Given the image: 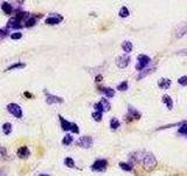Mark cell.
<instances>
[{
    "mask_svg": "<svg viewBox=\"0 0 187 176\" xmlns=\"http://www.w3.org/2000/svg\"><path fill=\"white\" fill-rule=\"evenodd\" d=\"M157 166V160L152 154H147L144 156V168L147 171H151L152 169L156 168Z\"/></svg>",
    "mask_w": 187,
    "mask_h": 176,
    "instance_id": "1",
    "label": "cell"
},
{
    "mask_svg": "<svg viewBox=\"0 0 187 176\" xmlns=\"http://www.w3.org/2000/svg\"><path fill=\"white\" fill-rule=\"evenodd\" d=\"M7 110L9 112V114H12L16 119H21L23 117V109L18 103H8L7 105Z\"/></svg>",
    "mask_w": 187,
    "mask_h": 176,
    "instance_id": "2",
    "label": "cell"
},
{
    "mask_svg": "<svg viewBox=\"0 0 187 176\" xmlns=\"http://www.w3.org/2000/svg\"><path fill=\"white\" fill-rule=\"evenodd\" d=\"M137 60H138V63L136 65V69L139 70V72H142L143 69L145 68L150 62H151V58L147 56V55H145V54H140V55H138Z\"/></svg>",
    "mask_w": 187,
    "mask_h": 176,
    "instance_id": "3",
    "label": "cell"
},
{
    "mask_svg": "<svg viewBox=\"0 0 187 176\" xmlns=\"http://www.w3.org/2000/svg\"><path fill=\"white\" fill-rule=\"evenodd\" d=\"M106 167H108V161L101 159V160H96L94 162V164L91 166V169L95 171H104Z\"/></svg>",
    "mask_w": 187,
    "mask_h": 176,
    "instance_id": "4",
    "label": "cell"
},
{
    "mask_svg": "<svg viewBox=\"0 0 187 176\" xmlns=\"http://www.w3.org/2000/svg\"><path fill=\"white\" fill-rule=\"evenodd\" d=\"M46 94V102L48 105H54V103H62L63 102V99L60 98V96H56V95H53L50 93H48L47 91H45Z\"/></svg>",
    "mask_w": 187,
    "mask_h": 176,
    "instance_id": "5",
    "label": "cell"
},
{
    "mask_svg": "<svg viewBox=\"0 0 187 176\" xmlns=\"http://www.w3.org/2000/svg\"><path fill=\"white\" fill-rule=\"evenodd\" d=\"M92 142H94L92 138L89 136V135H85V136H82L77 141V145L80 147H82V148H90L92 145Z\"/></svg>",
    "mask_w": 187,
    "mask_h": 176,
    "instance_id": "6",
    "label": "cell"
},
{
    "mask_svg": "<svg viewBox=\"0 0 187 176\" xmlns=\"http://www.w3.org/2000/svg\"><path fill=\"white\" fill-rule=\"evenodd\" d=\"M130 56L129 55H120L117 58V60H116V63H117V66L119 67V68H125L129 66V63H130Z\"/></svg>",
    "mask_w": 187,
    "mask_h": 176,
    "instance_id": "7",
    "label": "cell"
},
{
    "mask_svg": "<svg viewBox=\"0 0 187 176\" xmlns=\"http://www.w3.org/2000/svg\"><path fill=\"white\" fill-rule=\"evenodd\" d=\"M6 28H7V30H20V28H23V25L20 23V21H19L18 19L12 18V19L8 20Z\"/></svg>",
    "mask_w": 187,
    "mask_h": 176,
    "instance_id": "8",
    "label": "cell"
},
{
    "mask_svg": "<svg viewBox=\"0 0 187 176\" xmlns=\"http://www.w3.org/2000/svg\"><path fill=\"white\" fill-rule=\"evenodd\" d=\"M62 20H63V16H60V14H56V16H49V18H47L45 23H47V25L53 26V25H57V23H60Z\"/></svg>",
    "mask_w": 187,
    "mask_h": 176,
    "instance_id": "9",
    "label": "cell"
},
{
    "mask_svg": "<svg viewBox=\"0 0 187 176\" xmlns=\"http://www.w3.org/2000/svg\"><path fill=\"white\" fill-rule=\"evenodd\" d=\"M29 150H28V148L27 147H21V148H19L18 149V152H16V155H18V157H20V159H27L28 156H29Z\"/></svg>",
    "mask_w": 187,
    "mask_h": 176,
    "instance_id": "10",
    "label": "cell"
},
{
    "mask_svg": "<svg viewBox=\"0 0 187 176\" xmlns=\"http://www.w3.org/2000/svg\"><path fill=\"white\" fill-rule=\"evenodd\" d=\"M172 84V81L170 80V79H166V77H163V79H160L159 81H158V86L161 88V89H168L170 88V86Z\"/></svg>",
    "mask_w": 187,
    "mask_h": 176,
    "instance_id": "11",
    "label": "cell"
},
{
    "mask_svg": "<svg viewBox=\"0 0 187 176\" xmlns=\"http://www.w3.org/2000/svg\"><path fill=\"white\" fill-rule=\"evenodd\" d=\"M15 19H18L20 23L25 20V21H27L28 19L30 18V14L29 13H27V12H23V11H19V12H16V16H14Z\"/></svg>",
    "mask_w": 187,
    "mask_h": 176,
    "instance_id": "12",
    "label": "cell"
},
{
    "mask_svg": "<svg viewBox=\"0 0 187 176\" xmlns=\"http://www.w3.org/2000/svg\"><path fill=\"white\" fill-rule=\"evenodd\" d=\"M1 9H2V12L5 13V14H12V12H13V7H12V5L7 2V1H4V2H1Z\"/></svg>",
    "mask_w": 187,
    "mask_h": 176,
    "instance_id": "13",
    "label": "cell"
},
{
    "mask_svg": "<svg viewBox=\"0 0 187 176\" xmlns=\"http://www.w3.org/2000/svg\"><path fill=\"white\" fill-rule=\"evenodd\" d=\"M59 119H60V122H61V127L63 130H70L71 128V122L67 121L64 117H62L61 115H59Z\"/></svg>",
    "mask_w": 187,
    "mask_h": 176,
    "instance_id": "14",
    "label": "cell"
},
{
    "mask_svg": "<svg viewBox=\"0 0 187 176\" xmlns=\"http://www.w3.org/2000/svg\"><path fill=\"white\" fill-rule=\"evenodd\" d=\"M99 89L106 98H113L115 96V89H112L110 87H104V88H99Z\"/></svg>",
    "mask_w": 187,
    "mask_h": 176,
    "instance_id": "15",
    "label": "cell"
},
{
    "mask_svg": "<svg viewBox=\"0 0 187 176\" xmlns=\"http://www.w3.org/2000/svg\"><path fill=\"white\" fill-rule=\"evenodd\" d=\"M161 101H163L165 105L167 106V108H168V109H172V108H173V101H172V99H171V96H170V95H167V94L163 95V98H161Z\"/></svg>",
    "mask_w": 187,
    "mask_h": 176,
    "instance_id": "16",
    "label": "cell"
},
{
    "mask_svg": "<svg viewBox=\"0 0 187 176\" xmlns=\"http://www.w3.org/2000/svg\"><path fill=\"white\" fill-rule=\"evenodd\" d=\"M25 67H26V63H23V62H15L13 65L8 66L5 70H6V72H9V70H13V69H20V68H25Z\"/></svg>",
    "mask_w": 187,
    "mask_h": 176,
    "instance_id": "17",
    "label": "cell"
},
{
    "mask_svg": "<svg viewBox=\"0 0 187 176\" xmlns=\"http://www.w3.org/2000/svg\"><path fill=\"white\" fill-rule=\"evenodd\" d=\"M12 129H13V127H12V123L5 122L4 124H2V133H4L5 135H9V134L12 133Z\"/></svg>",
    "mask_w": 187,
    "mask_h": 176,
    "instance_id": "18",
    "label": "cell"
},
{
    "mask_svg": "<svg viewBox=\"0 0 187 176\" xmlns=\"http://www.w3.org/2000/svg\"><path fill=\"white\" fill-rule=\"evenodd\" d=\"M131 116H132V119L135 117V119H137V120H138V119L140 117V114H139V113L136 110L135 108H132L131 106H129V114H127V117H131Z\"/></svg>",
    "mask_w": 187,
    "mask_h": 176,
    "instance_id": "19",
    "label": "cell"
},
{
    "mask_svg": "<svg viewBox=\"0 0 187 176\" xmlns=\"http://www.w3.org/2000/svg\"><path fill=\"white\" fill-rule=\"evenodd\" d=\"M122 48L124 49V52H126V53H130L131 51H132V42H130V41H123V44H122Z\"/></svg>",
    "mask_w": 187,
    "mask_h": 176,
    "instance_id": "20",
    "label": "cell"
},
{
    "mask_svg": "<svg viewBox=\"0 0 187 176\" xmlns=\"http://www.w3.org/2000/svg\"><path fill=\"white\" fill-rule=\"evenodd\" d=\"M119 126H120V122L118 119L112 117L111 120H110V128H111V129H117Z\"/></svg>",
    "mask_w": 187,
    "mask_h": 176,
    "instance_id": "21",
    "label": "cell"
},
{
    "mask_svg": "<svg viewBox=\"0 0 187 176\" xmlns=\"http://www.w3.org/2000/svg\"><path fill=\"white\" fill-rule=\"evenodd\" d=\"M73 141H74L73 136H71L70 134H67V135L63 138V140H62V145H71V143H73Z\"/></svg>",
    "mask_w": 187,
    "mask_h": 176,
    "instance_id": "22",
    "label": "cell"
},
{
    "mask_svg": "<svg viewBox=\"0 0 187 176\" xmlns=\"http://www.w3.org/2000/svg\"><path fill=\"white\" fill-rule=\"evenodd\" d=\"M35 25H36V16H30L29 19L26 21V25H25V26L29 28V27H34Z\"/></svg>",
    "mask_w": 187,
    "mask_h": 176,
    "instance_id": "23",
    "label": "cell"
},
{
    "mask_svg": "<svg viewBox=\"0 0 187 176\" xmlns=\"http://www.w3.org/2000/svg\"><path fill=\"white\" fill-rule=\"evenodd\" d=\"M99 103L102 105V107H103V109H104V112H108V110H110L111 106H110L109 101H108L106 99H102L101 101H99Z\"/></svg>",
    "mask_w": 187,
    "mask_h": 176,
    "instance_id": "24",
    "label": "cell"
},
{
    "mask_svg": "<svg viewBox=\"0 0 187 176\" xmlns=\"http://www.w3.org/2000/svg\"><path fill=\"white\" fill-rule=\"evenodd\" d=\"M118 14H119L120 18H126V16H129L130 13H129V9H127V7L123 6V7L119 9V13H118Z\"/></svg>",
    "mask_w": 187,
    "mask_h": 176,
    "instance_id": "25",
    "label": "cell"
},
{
    "mask_svg": "<svg viewBox=\"0 0 187 176\" xmlns=\"http://www.w3.org/2000/svg\"><path fill=\"white\" fill-rule=\"evenodd\" d=\"M153 70H154V68H147V69H145V70H142V72H140V74L138 75V80H140L142 77H145L147 74L152 73Z\"/></svg>",
    "mask_w": 187,
    "mask_h": 176,
    "instance_id": "26",
    "label": "cell"
},
{
    "mask_svg": "<svg viewBox=\"0 0 187 176\" xmlns=\"http://www.w3.org/2000/svg\"><path fill=\"white\" fill-rule=\"evenodd\" d=\"M64 164H66L67 167H69V168H74L75 167V162L71 157H66V159H64Z\"/></svg>",
    "mask_w": 187,
    "mask_h": 176,
    "instance_id": "27",
    "label": "cell"
},
{
    "mask_svg": "<svg viewBox=\"0 0 187 176\" xmlns=\"http://www.w3.org/2000/svg\"><path fill=\"white\" fill-rule=\"evenodd\" d=\"M127 88H129V84H127V81H123V82H120V84L117 86V89L120 91V92L126 91Z\"/></svg>",
    "mask_w": 187,
    "mask_h": 176,
    "instance_id": "28",
    "label": "cell"
},
{
    "mask_svg": "<svg viewBox=\"0 0 187 176\" xmlns=\"http://www.w3.org/2000/svg\"><path fill=\"white\" fill-rule=\"evenodd\" d=\"M119 167L123 169V170H125V171H131V170H132L131 164H129V163H124V162H119Z\"/></svg>",
    "mask_w": 187,
    "mask_h": 176,
    "instance_id": "29",
    "label": "cell"
},
{
    "mask_svg": "<svg viewBox=\"0 0 187 176\" xmlns=\"http://www.w3.org/2000/svg\"><path fill=\"white\" fill-rule=\"evenodd\" d=\"M9 37H11L12 40H19V39L23 38V33H20V32H15V33H12Z\"/></svg>",
    "mask_w": 187,
    "mask_h": 176,
    "instance_id": "30",
    "label": "cell"
},
{
    "mask_svg": "<svg viewBox=\"0 0 187 176\" xmlns=\"http://www.w3.org/2000/svg\"><path fill=\"white\" fill-rule=\"evenodd\" d=\"M179 134H184V135H187V123H182L181 126H180L179 128Z\"/></svg>",
    "mask_w": 187,
    "mask_h": 176,
    "instance_id": "31",
    "label": "cell"
},
{
    "mask_svg": "<svg viewBox=\"0 0 187 176\" xmlns=\"http://www.w3.org/2000/svg\"><path fill=\"white\" fill-rule=\"evenodd\" d=\"M92 117H94V120L99 122L102 120V113L101 112H95V113H92Z\"/></svg>",
    "mask_w": 187,
    "mask_h": 176,
    "instance_id": "32",
    "label": "cell"
},
{
    "mask_svg": "<svg viewBox=\"0 0 187 176\" xmlns=\"http://www.w3.org/2000/svg\"><path fill=\"white\" fill-rule=\"evenodd\" d=\"M178 84H181V86H187V77H186V75H184V77H179V80H178Z\"/></svg>",
    "mask_w": 187,
    "mask_h": 176,
    "instance_id": "33",
    "label": "cell"
},
{
    "mask_svg": "<svg viewBox=\"0 0 187 176\" xmlns=\"http://www.w3.org/2000/svg\"><path fill=\"white\" fill-rule=\"evenodd\" d=\"M70 130H71L73 133H75V134H78V133H80V128H78V126H77L76 123H71V128H70Z\"/></svg>",
    "mask_w": 187,
    "mask_h": 176,
    "instance_id": "34",
    "label": "cell"
},
{
    "mask_svg": "<svg viewBox=\"0 0 187 176\" xmlns=\"http://www.w3.org/2000/svg\"><path fill=\"white\" fill-rule=\"evenodd\" d=\"M0 155H1V157H2V159H6V155H7V153H6V149H5L2 145H0Z\"/></svg>",
    "mask_w": 187,
    "mask_h": 176,
    "instance_id": "35",
    "label": "cell"
},
{
    "mask_svg": "<svg viewBox=\"0 0 187 176\" xmlns=\"http://www.w3.org/2000/svg\"><path fill=\"white\" fill-rule=\"evenodd\" d=\"M23 95H25L26 98H33V95H32L30 93H28V92H25L23 93Z\"/></svg>",
    "mask_w": 187,
    "mask_h": 176,
    "instance_id": "36",
    "label": "cell"
},
{
    "mask_svg": "<svg viewBox=\"0 0 187 176\" xmlns=\"http://www.w3.org/2000/svg\"><path fill=\"white\" fill-rule=\"evenodd\" d=\"M96 81H97V82H99V81H102V75H98V77H96Z\"/></svg>",
    "mask_w": 187,
    "mask_h": 176,
    "instance_id": "37",
    "label": "cell"
},
{
    "mask_svg": "<svg viewBox=\"0 0 187 176\" xmlns=\"http://www.w3.org/2000/svg\"><path fill=\"white\" fill-rule=\"evenodd\" d=\"M40 176H49V175H47V174H41Z\"/></svg>",
    "mask_w": 187,
    "mask_h": 176,
    "instance_id": "38",
    "label": "cell"
}]
</instances>
